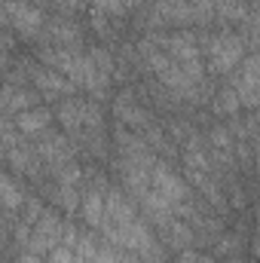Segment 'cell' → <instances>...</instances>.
Listing matches in <instances>:
<instances>
[{
    "label": "cell",
    "instance_id": "1",
    "mask_svg": "<svg viewBox=\"0 0 260 263\" xmlns=\"http://www.w3.org/2000/svg\"><path fill=\"white\" fill-rule=\"evenodd\" d=\"M55 120L62 123L65 135L83 147L86 153L98 156V150H104L107 144V126H104V114L98 107L95 98H62V104L55 107Z\"/></svg>",
    "mask_w": 260,
    "mask_h": 263
},
{
    "label": "cell",
    "instance_id": "2",
    "mask_svg": "<svg viewBox=\"0 0 260 263\" xmlns=\"http://www.w3.org/2000/svg\"><path fill=\"white\" fill-rule=\"evenodd\" d=\"M248 52H251L248 40H245L239 31H233V28H224V31H217V34L202 37L205 70L214 73V77H220V73H233L236 67L248 59Z\"/></svg>",
    "mask_w": 260,
    "mask_h": 263
},
{
    "label": "cell",
    "instance_id": "3",
    "mask_svg": "<svg viewBox=\"0 0 260 263\" xmlns=\"http://www.w3.org/2000/svg\"><path fill=\"white\" fill-rule=\"evenodd\" d=\"M110 83H114V59L107 49L101 46H89L86 49V70H83V83H80V92H86V98H107L110 92Z\"/></svg>",
    "mask_w": 260,
    "mask_h": 263
},
{
    "label": "cell",
    "instance_id": "4",
    "mask_svg": "<svg viewBox=\"0 0 260 263\" xmlns=\"http://www.w3.org/2000/svg\"><path fill=\"white\" fill-rule=\"evenodd\" d=\"M3 22H6L9 31L22 34L25 40H40V34H43L49 18L31 0H3Z\"/></svg>",
    "mask_w": 260,
    "mask_h": 263
},
{
    "label": "cell",
    "instance_id": "5",
    "mask_svg": "<svg viewBox=\"0 0 260 263\" xmlns=\"http://www.w3.org/2000/svg\"><path fill=\"white\" fill-rule=\"evenodd\" d=\"M230 86L245 110H260V49H251L248 59L233 70Z\"/></svg>",
    "mask_w": 260,
    "mask_h": 263
},
{
    "label": "cell",
    "instance_id": "6",
    "mask_svg": "<svg viewBox=\"0 0 260 263\" xmlns=\"http://www.w3.org/2000/svg\"><path fill=\"white\" fill-rule=\"evenodd\" d=\"M65 233H67L65 220L59 214H52V211H43L40 220L31 227V236H28V248L25 251L37 254V257H46L49 251H55L65 242Z\"/></svg>",
    "mask_w": 260,
    "mask_h": 263
},
{
    "label": "cell",
    "instance_id": "7",
    "mask_svg": "<svg viewBox=\"0 0 260 263\" xmlns=\"http://www.w3.org/2000/svg\"><path fill=\"white\" fill-rule=\"evenodd\" d=\"M34 150H37L40 162L49 168V175L59 172V168H65V165H70V162H77L73 159V141L67 135H62V132H43V135H37Z\"/></svg>",
    "mask_w": 260,
    "mask_h": 263
},
{
    "label": "cell",
    "instance_id": "8",
    "mask_svg": "<svg viewBox=\"0 0 260 263\" xmlns=\"http://www.w3.org/2000/svg\"><path fill=\"white\" fill-rule=\"evenodd\" d=\"M25 73L34 83V89L46 98H70V95L80 92L77 83H70L65 73H59V70H52L46 65H25Z\"/></svg>",
    "mask_w": 260,
    "mask_h": 263
},
{
    "label": "cell",
    "instance_id": "9",
    "mask_svg": "<svg viewBox=\"0 0 260 263\" xmlns=\"http://www.w3.org/2000/svg\"><path fill=\"white\" fill-rule=\"evenodd\" d=\"M114 114H117V120H120V126H126L132 132H147L153 126V120H150V110L135 98V92H120L117 95V101H114Z\"/></svg>",
    "mask_w": 260,
    "mask_h": 263
},
{
    "label": "cell",
    "instance_id": "10",
    "mask_svg": "<svg viewBox=\"0 0 260 263\" xmlns=\"http://www.w3.org/2000/svg\"><path fill=\"white\" fill-rule=\"evenodd\" d=\"M40 107V92L28 89L25 83H18L12 73H6V86H3V117H18L22 110Z\"/></svg>",
    "mask_w": 260,
    "mask_h": 263
},
{
    "label": "cell",
    "instance_id": "11",
    "mask_svg": "<svg viewBox=\"0 0 260 263\" xmlns=\"http://www.w3.org/2000/svg\"><path fill=\"white\" fill-rule=\"evenodd\" d=\"M40 43L43 46H83V37H80V28L70 25L67 18H49L40 34Z\"/></svg>",
    "mask_w": 260,
    "mask_h": 263
},
{
    "label": "cell",
    "instance_id": "12",
    "mask_svg": "<svg viewBox=\"0 0 260 263\" xmlns=\"http://www.w3.org/2000/svg\"><path fill=\"white\" fill-rule=\"evenodd\" d=\"M52 120H55V114H52L49 107H31V110H22L18 117H12L15 129L22 132L25 138H37V135L49 132Z\"/></svg>",
    "mask_w": 260,
    "mask_h": 263
},
{
    "label": "cell",
    "instance_id": "13",
    "mask_svg": "<svg viewBox=\"0 0 260 263\" xmlns=\"http://www.w3.org/2000/svg\"><path fill=\"white\" fill-rule=\"evenodd\" d=\"M0 190H3V211H6V217H15V211H22V205L28 202L25 187H18V181L12 175H6L0 181Z\"/></svg>",
    "mask_w": 260,
    "mask_h": 263
},
{
    "label": "cell",
    "instance_id": "14",
    "mask_svg": "<svg viewBox=\"0 0 260 263\" xmlns=\"http://www.w3.org/2000/svg\"><path fill=\"white\" fill-rule=\"evenodd\" d=\"M239 107H242V101H239V95L233 92V86L227 83L220 92H217V98H214V114L217 117H239Z\"/></svg>",
    "mask_w": 260,
    "mask_h": 263
},
{
    "label": "cell",
    "instance_id": "15",
    "mask_svg": "<svg viewBox=\"0 0 260 263\" xmlns=\"http://www.w3.org/2000/svg\"><path fill=\"white\" fill-rule=\"evenodd\" d=\"M89 6H95L98 12H110V15H120V12H129V9H138L141 0H83Z\"/></svg>",
    "mask_w": 260,
    "mask_h": 263
},
{
    "label": "cell",
    "instance_id": "16",
    "mask_svg": "<svg viewBox=\"0 0 260 263\" xmlns=\"http://www.w3.org/2000/svg\"><path fill=\"white\" fill-rule=\"evenodd\" d=\"M178 263H239V260H220V257H205V254H196L193 248L181 251L178 254Z\"/></svg>",
    "mask_w": 260,
    "mask_h": 263
},
{
    "label": "cell",
    "instance_id": "17",
    "mask_svg": "<svg viewBox=\"0 0 260 263\" xmlns=\"http://www.w3.org/2000/svg\"><path fill=\"white\" fill-rule=\"evenodd\" d=\"M248 132H251V141H254V150H257V159H260V110L251 114V120H248Z\"/></svg>",
    "mask_w": 260,
    "mask_h": 263
},
{
    "label": "cell",
    "instance_id": "18",
    "mask_svg": "<svg viewBox=\"0 0 260 263\" xmlns=\"http://www.w3.org/2000/svg\"><path fill=\"white\" fill-rule=\"evenodd\" d=\"M40 3H49V6H55V9H77L80 6V0H40Z\"/></svg>",
    "mask_w": 260,
    "mask_h": 263
},
{
    "label": "cell",
    "instance_id": "19",
    "mask_svg": "<svg viewBox=\"0 0 260 263\" xmlns=\"http://www.w3.org/2000/svg\"><path fill=\"white\" fill-rule=\"evenodd\" d=\"M251 251L260 257V205H257V227H254V242H251Z\"/></svg>",
    "mask_w": 260,
    "mask_h": 263
}]
</instances>
